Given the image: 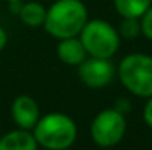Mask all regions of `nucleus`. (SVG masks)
Returning a JSON list of instances; mask_svg holds the SVG:
<instances>
[{"mask_svg": "<svg viewBox=\"0 0 152 150\" xmlns=\"http://www.w3.org/2000/svg\"><path fill=\"white\" fill-rule=\"evenodd\" d=\"M88 23V10L79 0H57L45 15L44 28L57 39L76 37Z\"/></svg>", "mask_w": 152, "mask_h": 150, "instance_id": "f257e3e1", "label": "nucleus"}, {"mask_svg": "<svg viewBox=\"0 0 152 150\" xmlns=\"http://www.w3.org/2000/svg\"><path fill=\"white\" fill-rule=\"evenodd\" d=\"M34 137L39 145L49 150H65L76 141V124L63 113H50L39 118L34 126Z\"/></svg>", "mask_w": 152, "mask_h": 150, "instance_id": "f03ea898", "label": "nucleus"}, {"mask_svg": "<svg viewBox=\"0 0 152 150\" xmlns=\"http://www.w3.org/2000/svg\"><path fill=\"white\" fill-rule=\"evenodd\" d=\"M118 76L131 94L152 97V57L142 53L128 55L118 66Z\"/></svg>", "mask_w": 152, "mask_h": 150, "instance_id": "7ed1b4c3", "label": "nucleus"}, {"mask_svg": "<svg viewBox=\"0 0 152 150\" xmlns=\"http://www.w3.org/2000/svg\"><path fill=\"white\" fill-rule=\"evenodd\" d=\"M81 42L86 52L97 58H110L120 47L118 33L105 21H88L81 31Z\"/></svg>", "mask_w": 152, "mask_h": 150, "instance_id": "20e7f679", "label": "nucleus"}, {"mask_svg": "<svg viewBox=\"0 0 152 150\" xmlns=\"http://www.w3.org/2000/svg\"><path fill=\"white\" fill-rule=\"evenodd\" d=\"M126 131V121L118 110H104L94 118L91 134L97 145L113 147L123 139Z\"/></svg>", "mask_w": 152, "mask_h": 150, "instance_id": "39448f33", "label": "nucleus"}, {"mask_svg": "<svg viewBox=\"0 0 152 150\" xmlns=\"http://www.w3.org/2000/svg\"><path fill=\"white\" fill-rule=\"evenodd\" d=\"M115 66L108 58L92 57L79 65V78L89 87H104L113 79Z\"/></svg>", "mask_w": 152, "mask_h": 150, "instance_id": "423d86ee", "label": "nucleus"}, {"mask_svg": "<svg viewBox=\"0 0 152 150\" xmlns=\"http://www.w3.org/2000/svg\"><path fill=\"white\" fill-rule=\"evenodd\" d=\"M12 115L21 129H31L39 121L37 102L32 97H29V95H20L13 102Z\"/></svg>", "mask_w": 152, "mask_h": 150, "instance_id": "0eeeda50", "label": "nucleus"}, {"mask_svg": "<svg viewBox=\"0 0 152 150\" xmlns=\"http://www.w3.org/2000/svg\"><path fill=\"white\" fill-rule=\"evenodd\" d=\"M86 49L83 45L81 39L76 37H66L61 39V42L57 45V55L63 63L66 65H81L86 60Z\"/></svg>", "mask_w": 152, "mask_h": 150, "instance_id": "6e6552de", "label": "nucleus"}, {"mask_svg": "<svg viewBox=\"0 0 152 150\" xmlns=\"http://www.w3.org/2000/svg\"><path fill=\"white\" fill-rule=\"evenodd\" d=\"M0 150H37V141L28 129L12 131L0 139Z\"/></svg>", "mask_w": 152, "mask_h": 150, "instance_id": "1a4fd4ad", "label": "nucleus"}, {"mask_svg": "<svg viewBox=\"0 0 152 150\" xmlns=\"http://www.w3.org/2000/svg\"><path fill=\"white\" fill-rule=\"evenodd\" d=\"M152 0H115V8L123 18H141L149 10Z\"/></svg>", "mask_w": 152, "mask_h": 150, "instance_id": "9d476101", "label": "nucleus"}, {"mask_svg": "<svg viewBox=\"0 0 152 150\" xmlns=\"http://www.w3.org/2000/svg\"><path fill=\"white\" fill-rule=\"evenodd\" d=\"M45 15L47 10L37 2H29L26 5H23L20 10V20L31 28H37L41 24H44Z\"/></svg>", "mask_w": 152, "mask_h": 150, "instance_id": "9b49d317", "label": "nucleus"}, {"mask_svg": "<svg viewBox=\"0 0 152 150\" xmlns=\"http://www.w3.org/2000/svg\"><path fill=\"white\" fill-rule=\"evenodd\" d=\"M137 23H136V18H125V21H123L121 24V33L125 37H134L137 34Z\"/></svg>", "mask_w": 152, "mask_h": 150, "instance_id": "f8f14e48", "label": "nucleus"}, {"mask_svg": "<svg viewBox=\"0 0 152 150\" xmlns=\"http://www.w3.org/2000/svg\"><path fill=\"white\" fill-rule=\"evenodd\" d=\"M141 29L146 37L152 39V5L149 7L146 13L142 15V21H141Z\"/></svg>", "mask_w": 152, "mask_h": 150, "instance_id": "ddd939ff", "label": "nucleus"}, {"mask_svg": "<svg viewBox=\"0 0 152 150\" xmlns=\"http://www.w3.org/2000/svg\"><path fill=\"white\" fill-rule=\"evenodd\" d=\"M144 120H146V123L152 128V97H151L149 102H147L146 108H144Z\"/></svg>", "mask_w": 152, "mask_h": 150, "instance_id": "4468645a", "label": "nucleus"}, {"mask_svg": "<svg viewBox=\"0 0 152 150\" xmlns=\"http://www.w3.org/2000/svg\"><path fill=\"white\" fill-rule=\"evenodd\" d=\"M7 33H5V29L3 28H0V50H3V47L7 45Z\"/></svg>", "mask_w": 152, "mask_h": 150, "instance_id": "2eb2a0df", "label": "nucleus"}, {"mask_svg": "<svg viewBox=\"0 0 152 150\" xmlns=\"http://www.w3.org/2000/svg\"><path fill=\"white\" fill-rule=\"evenodd\" d=\"M8 2H12V3H16V2H21V0H8Z\"/></svg>", "mask_w": 152, "mask_h": 150, "instance_id": "dca6fc26", "label": "nucleus"}]
</instances>
